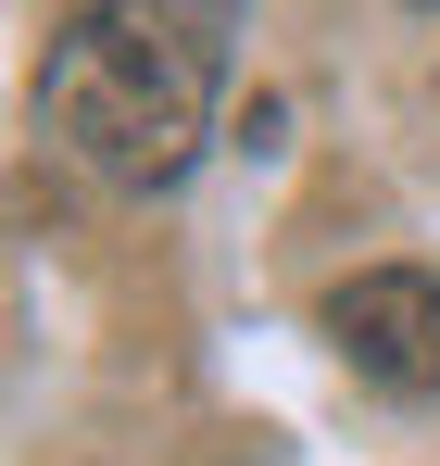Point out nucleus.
<instances>
[{"label":"nucleus","instance_id":"obj_1","mask_svg":"<svg viewBox=\"0 0 440 466\" xmlns=\"http://www.w3.org/2000/svg\"><path fill=\"white\" fill-rule=\"evenodd\" d=\"M215 51L189 38H151V25H114V13H64L51 64H38V127L64 139L75 164H101L114 189H176L202 127H215Z\"/></svg>","mask_w":440,"mask_h":466},{"label":"nucleus","instance_id":"obj_2","mask_svg":"<svg viewBox=\"0 0 440 466\" xmlns=\"http://www.w3.org/2000/svg\"><path fill=\"white\" fill-rule=\"evenodd\" d=\"M327 340H340V366L365 390L428 403L440 390V278L428 265H365V278H340V290H327Z\"/></svg>","mask_w":440,"mask_h":466},{"label":"nucleus","instance_id":"obj_3","mask_svg":"<svg viewBox=\"0 0 440 466\" xmlns=\"http://www.w3.org/2000/svg\"><path fill=\"white\" fill-rule=\"evenodd\" d=\"M64 13H114V25H151V38H189V51H215L239 38V0H64Z\"/></svg>","mask_w":440,"mask_h":466}]
</instances>
